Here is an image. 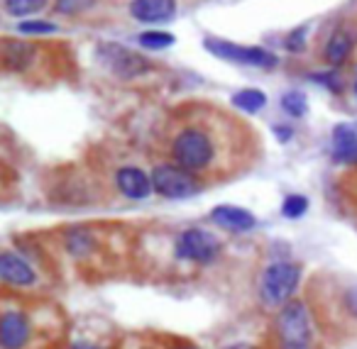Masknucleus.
<instances>
[{"instance_id":"20e7f679","label":"nucleus","mask_w":357,"mask_h":349,"mask_svg":"<svg viewBox=\"0 0 357 349\" xmlns=\"http://www.w3.org/2000/svg\"><path fill=\"white\" fill-rule=\"evenodd\" d=\"M301 279V269L291 261H274L264 269L262 284H259V293H262L264 305L277 308V305L289 303Z\"/></svg>"},{"instance_id":"cd10ccee","label":"nucleus","mask_w":357,"mask_h":349,"mask_svg":"<svg viewBox=\"0 0 357 349\" xmlns=\"http://www.w3.org/2000/svg\"><path fill=\"white\" fill-rule=\"evenodd\" d=\"M355 95H357V81H355Z\"/></svg>"},{"instance_id":"2eb2a0df","label":"nucleus","mask_w":357,"mask_h":349,"mask_svg":"<svg viewBox=\"0 0 357 349\" xmlns=\"http://www.w3.org/2000/svg\"><path fill=\"white\" fill-rule=\"evenodd\" d=\"M32 54H35V47L25 45V42H3V61H6L8 69L22 71L27 66V61L32 59Z\"/></svg>"},{"instance_id":"393cba45","label":"nucleus","mask_w":357,"mask_h":349,"mask_svg":"<svg viewBox=\"0 0 357 349\" xmlns=\"http://www.w3.org/2000/svg\"><path fill=\"white\" fill-rule=\"evenodd\" d=\"M306 32H308V27L303 25V27H298V30H294L291 35L287 37V42H284V47H287L289 52H303L306 49Z\"/></svg>"},{"instance_id":"4468645a","label":"nucleus","mask_w":357,"mask_h":349,"mask_svg":"<svg viewBox=\"0 0 357 349\" xmlns=\"http://www.w3.org/2000/svg\"><path fill=\"white\" fill-rule=\"evenodd\" d=\"M352 47H355V37L347 30H335L331 37H328L326 47H323V59L331 66H340L347 61Z\"/></svg>"},{"instance_id":"b1692460","label":"nucleus","mask_w":357,"mask_h":349,"mask_svg":"<svg viewBox=\"0 0 357 349\" xmlns=\"http://www.w3.org/2000/svg\"><path fill=\"white\" fill-rule=\"evenodd\" d=\"M311 81L321 84L323 88H328L331 93H340V91H342V79H340V74H337V71H323V74L311 76Z\"/></svg>"},{"instance_id":"9d476101","label":"nucleus","mask_w":357,"mask_h":349,"mask_svg":"<svg viewBox=\"0 0 357 349\" xmlns=\"http://www.w3.org/2000/svg\"><path fill=\"white\" fill-rule=\"evenodd\" d=\"M333 157L342 164H357V123H340L331 134Z\"/></svg>"},{"instance_id":"1a4fd4ad","label":"nucleus","mask_w":357,"mask_h":349,"mask_svg":"<svg viewBox=\"0 0 357 349\" xmlns=\"http://www.w3.org/2000/svg\"><path fill=\"white\" fill-rule=\"evenodd\" d=\"M130 15L139 22H147V25L169 22L176 15V0H132Z\"/></svg>"},{"instance_id":"6e6552de","label":"nucleus","mask_w":357,"mask_h":349,"mask_svg":"<svg viewBox=\"0 0 357 349\" xmlns=\"http://www.w3.org/2000/svg\"><path fill=\"white\" fill-rule=\"evenodd\" d=\"M32 337V325L22 313L6 310L0 318V344L3 349H22Z\"/></svg>"},{"instance_id":"f3484780","label":"nucleus","mask_w":357,"mask_h":349,"mask_svg":"<svg viewBox=\"0 0 357 349\" xmlns=\"http://www.w3.org/2000/svg\"><path fill=\"white\" fill-rule=\"evenodd\" d=\"M174 42H176V37H174L172 32H164V30H147L137 37V45L149 52L169 49V47H174Z\"/></svg>"},{"instance_id":"ddd939ff","label":"nucleus","mask_w":357,"mask_h":349,"mask_svg":"<svg viewBox=\"0 0 357 349\" xmlns=\"http://www.w3.org/2000/svg\"><path fill=\"white\" fill-rule=\"evenodd\" d=\"M211 220L215 225H220L223 230H230V232H248L257 225L252 212H248L245 208H238V205H218L213 208L211 212Z\"/></svg>"},{"instance_id":"412c9836","label":"nucleus","mask_w":357,"mask_h":349,"mask_svg":"<svg viewBox=\"0 0 357 349\" xmlns=\"http://www.w3.org/2000/svg\"><path fill=\"white\" fill-rule=\"evenodd\" d=\"M17 32H20V35H30V37L54 35L56 25L54 22H47V20H27V22H20V25H17Z\"/></svg>"},{"instance_id":"a878e982","label":"nucleus","mask_w":357,"mask_h":349,"mask_svg":"<svg viewBox=\"0 0 357 349\" xmlns=\"http://www.w3.org/2000/svg\"><path fill=\"white\" fill-rule=\"evenodd\" d=\"M274 134H277L279 142H289V139L294 137V130L287 127V125H277V127H274Z\"/></svg>"},{"instance_id":"0eeeda50","label":"nucleus","mask_w":357,"mask_h":349,"mask_svg":"<svg viewBox=\"0 0 357 349\" xmlns=\"http://www.w3.org/2000/svg\"><path fill=\"white\" fill-rule=\"evenodd\" d=\"M220 249V242L215 235L206 230H186L176 237V254L186 261H196V264H208Z\"/></svg>"},{"instance_id":"f257e3e1","label":"nucleus","mask_w":357,"mask_h":349,"mask_svg":"<svg viewBox=\"0 0 357 349\" xmlns=\"http://www.w3.org/2000/svg\"><path fill=\"white\" fill-rule=\"evenodd\" d=\"M218 113H215V118L186 120L174 132L172 142H169V154H172V162L176 166L194 173V176H201V173H208L211 169H215V164L220 159L223 127L228 125V120L223 115H220V123L213 125L218 120Z\"/></svg>"},{"instance_id":"f03ea898","label":"nucleus","mask_w":357,"mask_h":349,"mask_svg":"<svg viewBox=\"0 0 357 349\" xmlns=\"http://www.w3.org/2000/svg\"><path fill=\"white\" fill-rule=\"evenodd\" d=\"M96 61L100 64V69H105L118 81H132L149 69V61L142 54L123 45H115V42H100L96 47Z\"/></svg>"},{"instance_id":"423d86ee","label":"nucleus","mask_w":357,"mask_h":349,"mask_svg":"<svg viewBox=\"0 0 357 349\" xmlns=\"http://www.w3.org/2000/svg\"><path fill=\"white\" fill-rule=\"evenodd\" d=\"M152 186L159 196L172 198V201H184L201 191L199 178L176 164H157L152 171Z\"/></svg>"},{"instance_id":"bb28decb","label":"nucleus","mask_w":357,"mask_h":349,"mask_svg":"<svg viewBox=\"0 0 357 349\" xmlns=\"http://www.w3.org/2000/svg\"><path fill=\"white\" fill-rule=\"evenodd\" d=\"M71 349H100L98 344H89V342H76Z\"/></svg>"},{"instance_id":"dca6fc26","label":"nucleus","mask_w":357,"mask_h":349,"mask_svg":"<svg viewBox=\"0 0 357 349\" xmlns=\"http://www.w3.org/2000/svg\"><path fill=\"white\" fill-rule=\"evenodd\" d=\"M230 103H233V108L240 110V113L255 115L267 105V95H264V91H259V88H243L230 98Z\"/></svg>"},{"instance_id":"f8f14e48","label":"nucleus","mask_w":357,"mask_h":349,"mask_svg":"<svg viewBox=\"0 0 357 349\" xmlns=\"http://www.w3.org/2000/svg\"><path fill=\"white\" fill-rule=\"evenodd\" d=\"M0 276H3L6 284L20 286V288L32 286L37 281L35 269H32L25 259H20V256L13 254V251H3V256H0Z\"/></svg>"},{"instance_id":"aec40b11","label":"nucleus","mask_w":357,"mask_h":349,"mask_svg":"<svg viewBox=\"0 0 357 349\" xmlns=\"http://www.w3.org/2000/svg\"><path fill=\"white\" fill-rule=\"evenodd\" d=\"M6 13L13 17L32 15V13H40L47 6V0H6Z\"/></svg>"},{"instance_id":"a211bd4d","label":"nucleus","mask_w":357,"mask_h":349,"mask_svg":"<svg viewBox=\"0 0 357 349\" xmlns=\"http://www.w3.org/2000/svg\"><path fill=\"white\" fill-rule=\"evenodd\" d=\"M282 110L291 118H303L308 113V98L301 91H287L282 95Z\"/></svg>"},{"instance_id":"39448f33","label":"nucleus","mask_w":357,"mask_h":349,"mask_svg":"<svg viewBox=\"0 0 357 349\" xmlns=\"http://www.w3.org/2000/svg\"><path fill=\"white\" fill-rule=\"evenodd\" d=\"M204 49L213 54L215 59L230 61V64H243L255 66V69H274L279 64L277 54L262 49V47H248V45H235V42L220 40V37H206Z\"/></svg>"},{"instance_id":"7ed1b4c3","label":"nucleus","mask_w":357,"mask_h":349,"mask_svg":"<svg viewBox=\"0 0 357 349\" xmlns=\"http://www.w3.org/2000/svg\"><path fill=\"white\" fill-rule=\"evenodd\" d=\"M277 334L282 349H311V318L301 300H291L279 310Z\"/></svg>"},{"instance_id":"4be33fe9","label":"nucleus","mask_w":357,"mask_h":349,"mask_svg":"<svg viewBox=\"0 0 357 349\" xmlns=\"http://www.w3.org/2000/svg\"><path fill=\"white\" fill-rule=\"evenodd\" d=\"M306 210H308V198H303V196H287L284 198L282 212H284V217H289V220L301 217Z\"/></svg>"},{"instance_id":"6ab92c4d","label":"nucleus","mask_w":357,"mask_h":349,"mask_svg":"<svg viewBox=\"0 0 357 349\" xmlns=\"http://www.w3.org/2000/svg\"><path fill=\"white\" fill-rule=\"evenodd\" d=\"M66 247H69L71 254L86 256L91 249H93V237H91L86 230H71L69 235H66Z\"/></svg>"},{"instance_id":"5701e85b","label":"nucleus","mask_w":357,"mask_h":349,"mask_svg":"<svg viewBox=\"0 0 357 349\" xmlns=\"http://www.w3.org/2000/svg\"><path fill=\"white\" fill-rule=\"evenodd\" d=\"M96 0H56L54 10L61 13V15H79V13H86L93 8Z\"/></svg>"},{"instance_id":"9b49d317","label":"nucleus","mask_w":357,"mask_h":349,"mask_svg":"<svg viewBox=\"0 0 357 349\" xmlns=\"http://www.w3.org/2000/svg\"><path fill=\"white\" fill-rule=\"evenodd\" d=\"M115 181H118L120 193L125 198H132V201H142V198H147L154 191L152 176H147L137 166H123L118 171V176H115Z\"/></svg>"}]
</instances>
